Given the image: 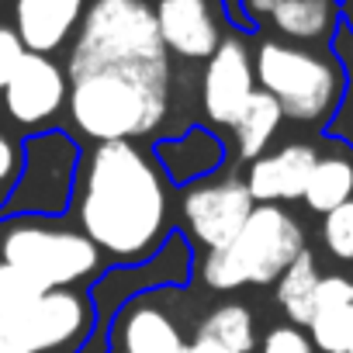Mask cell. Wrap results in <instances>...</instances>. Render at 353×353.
Instances as JSON below:
<instances>
[{"instance_id":"obj_5","label":"cell","mask_w":353,"mask_h":353,"mask_svg":"<svg viewBox=\"0 0 353 353\" xmlns=\"http://www.w3.org/2000/svg\"><path fill=\"white\" fill-rule=\"evenodd\" d=\"M253 77L260 80V90L281 104L284 118L308 121V125L336 111L346 83L336 59L274 39L256 49Z\"/></svg>"},{"instance_id":"obj_12","label":"cell","mask_w":353,"mask_h":353,"mask_svg":"<svg viewBox=\"0 0 353 353\" xmlns=\"http://www.w3.org/2000/svg\"><path fill=\"white\" fill-rule=\"evenodd\" d=\"M315 163H319L315 145L291 142V145H284V149H277L270 156L253 159L250 176H246V191H250L253 201H263V205L294 201V198L305 194L308 173H312Z\"/></svg>"},{"instance_id":"obj_25","label":"cell","mask_w":353,"mask_h":353,"mask_svg":"<svg viewBox=\"0 0 353 353\" xmlns=\"http://www.w3.org/2000/svg\"><path fill=\"white\" fill-rule=\"evenodd\" d=\"M21 56H25V46H21L18 32L0 25V90L8 87V80H11V73L18 70Z\"/></svg>"},{"instance_id":"obj_8","label":"cell","mask_w":353,"mask_h":353,"mask_svg":"<svg viewBox=\"0 0 353 353\" xmlns=\"http://www.w3.org/2000/svg\"><path fill=\"white\" fill-rule=\"evenodd\" d=\"M253 198L243 181H212L194 184L184 194V219L191 225V236L205 243L208 250H222L236 239V232L246 225L253 212Z\"/></svg>"},{"instance_id":"obj_19","label":"cell","mask_w":353,"mask_h":353,"mask_svg":"<svg viewBox=\"0 0 353 353\" xmlns=\"http://www.w3.org/2000/svg\"><path fill=\"white\" fill-rule=\"evenodd\" d=\"M319 267L315 256L308 250H301L294 256V263L277 277V301L288 312V319L294 325H308L312 319V305H315V288H319Z\"/></svg>"},{"instance_id":"obj_9","label":"cell","mask_w":353,"mask_h":353,"mask_svg":"<svg viewBox=\"0 0 353 353\" xmlns=\"http://www.w3.org/2000/svg\"><path fill=\"white\" fill-rule=\"evenodd\" d=\"M256 90V77H253V56L239 39H222L219 49L208 56L205 66V87H201V101H205V114L215 125H236V118L243 114L246 101Z\"/></svg>"},{"instance_id":"obj_11","label":"cell","mask_w":353,"mask_h":353,"mask_svg":"<svg viewBox=\"0 0 353 353\" xmlns=\"http://www.w3.org/2000/svg\"><path fill=\"white\" fill-rule=\"evenodd\" d=\"M152 14L166 52L184 59H208L222 42L215 0H159Z\"/></svg>"},{"instance_id":"obj_7","label":"cell","mask_w":353,"mask_h":353,"mask_svg":"<svg viewBox=\"0 0 353 353\" xmlns=\"http://www.w3.org/2000/svg\"><path fill=\"white\" fill-rule=\"evenodd\" d=\"M90 308L73 291H46L28 312L0 315V353H63L83 339Z\"/></svg>"},{"instance_id":"obj_14","label":"cell","mask_w":353,"mask_h":353,"mask_svg":"<svg viewBox=\"0 0 353 353\" xmlns=\"http://www.w3.org/2000/svg\"><path fill=\"white\" fill-rule=\"evenodd\" d=\"M312 346L322 353H346L353 346V281L319 277L312 305Z\"/></svg>"},{"instance_id":"obj_4","label":"cell","mask_w":353,"mask_h":353,"mask_svg":"<svg viewBox=\"0 0 353 353\" xmlns=\"http://www.w3.org/2000/svg\"><path fill=\"white\" fill-rule=\"evenodd\" d=\"M305 250L301 225L277 205H260L250 212L246 225L222 250H208L201 277L215 291H236L243 284H274L294 256Z\"/></svg>"},{"instance_id":"obj_22","label":"cell","mask_w":353,"mask_h":353,"mask_svg":"<svg viewBox=\"0 0 353 353\" xmlns=\"http://www.w3.org/2000/svg\"><path fill=\"white\" fill-rule=\"evenodd\" d=\"M322 239L336 260H353V198L322 219Z\"/></svg>"},{"instance_id":"obj_16","label":"cell","mask_w":353,"mask_h":353,"mask_svg":"<svg viewBox=\"0 0 353 353\" xmlns=\"http://www.w3.org/2000/svg\"><path fill=\"white\" fill-rule=\"evenodd\" d=\"M270 21L288 39L319 42L336 28V0H277Z\"/></svg>"},{"instance_id":"obj_1","label":"cell","mask_w":353,"mask_h":353,"mask_svg":"<svg viewBox=\"0 0 353 353\" xmlns=\"http://www.w3.org/2000/svg\"><path fill=\"white\" fill-rule=\"evenodd\" d=\"M166 222V191L156 166L132 142H97L83 198L80 225L83 236L111 256H145Z\"/></svg>"},{"instance_id":"obj_2","label":"cell","mask_w":353,"mask_h":353,"mask_svg":"<svg viewBox=\"0 0 353 353\" xmlns=\"http://www.w3.org/2000/svg\"><path fill=\"white\" fill-rule=\"evenodd\" d=\"M77 128L97 142L152 132L170 108V70H94L66 90Z\"/></svg>"},{"instance_id":"obj_15","label":"cell","mask_w":353,"mask_h":353,"mask_svg":"<svg viewBox=\"0 0 353 353\" xmlns=\"http://www.w3.org/2000/svg\"><path fill=\"white\" fill-rule=\"evenodd\" d=\"M188 343L176 322L152 305L135 308L121 325V353H184Z\"/></svg>"},{"instance_id":"obj_13","label":"cell","mask_w":353,"mask_h":353,"mask_svg":"<svg viewBox=\"0 0 353 353\" xmlns=\"http://www.w3.org/2000/svg\"><path fill=\"white\" fill-rule=\"evenodd\" d=\"M83 14V0H18L14 21L25 52L49 56L56 52Z\"/></svg>"},{"instance_id":"obj_24","label":"cell","mask_w":353,"mask_h":353,"mask_svg":"<svg viewBox=\"0 0 353 353\" xmlns=\"http://www.w3.org/2000/svg\"><path fill=\"white\" fill-rule=\"evenodd\" d=\"M336 52H339V59L346 63V70H350V77H353V35L343 28L339 35H336ZM332 132L343 139H353V80H350V97H346V108L339 111V118H336V125H332Z\"/></svg>"},{"instance_id":"obj_18","label":"cell","mask_w":353,"mask_h":353,"mask_svg":"<svg viewBox=\"0 0 353 353\" xmlns=\"http://www.w3.org/2000/svg\"><path fill=\"white\" fill-rule=\"evenodd\" d=\"M301 198L319 215H329L332 208L346 205L353 198V163L343 156H319Z\"/></svg>"},{"instance_id":"obj_21","label":"cell","mask_w":353,"mask_h":353,"mask_svg":"<svg viewBox=\"0 0 353 353\" xmlns=\"http://www.w3.org/2000/svg\"><path fill=\"white\" fill-rule=\"evenodd\" d=\"M42 294H46V291H42L32 277H25L18 267L0 263V315H21V312H28Z\"/></svg>"},{"instance_id":"obj_17","label":"cell","mask_w":353,"mask_h":353,"mask_svg":"<svg viewBox=\"0 0 353 353\" xmlns=\"http://www.w3.org/2000/svg\"><path fill=\"white\" fill-rule=\"evenodd\" d=\"M281 121H284L281 104H277L270 94L253 90V97L246 101L243 114H239L236 125H232V132H236V145H239V156H243V159H260L263 149L270 145V139L277 135Z\"/></svg>"},{"instance_id":"obj_29","label":"cell","mask_w":353,"mask_h":353,"mask_svg":"<svg viewBox=\"0 0 353 353\" xmlns=\"http://www.w3.org/2000/svg\"><path fill=\"white\" fill-rule=\"evenodd\" d=\"M343 14H346V32L353 35V0H346V8H343Z\"/></svg>"},{"instance_id":"obj_30","label":"cell","mask_w":353,"mask_h":353,"mask_svg":"<svg viewBox=\"0 0 353 353\" xmlns=\"http://www.w3.org/2000/svg\"><path fill=\"white\" fill-rule=\"evenodd\" d=\"M346 353H353V346H350V350H346Z\"/></svg>"},{"instance_id":"obj_6","label":"cell","mask_w":353,"mask_h":353,"mask_svg":"<svg viewBox=\"0 0 353 353\" xmlns=\"http://www.w3.org/2000/svg\"><path fill=\"white\" fill-rule=\"evenodd\" d=\"M0 250H4V263L18 267L42 291H66V284L94 274L101 260V250L83 232L49 225H14Z\"/></svg>"},{"instance_id":"obj_3","label":"cell","mask_w":353,"mask_h":353,"mask_svg":"<svg viewBox=\"0 0 353 353\" xmlns=\"http://www.w3.org/2000/svg\"><path fill=\"white\" fill-rule=\"evenodd\" d=\"M94 70H170L145 0H94L70 52V80Z\"/></svg>"},{"instance_id":"obj_27","label":"cell","mask_w":353,"mask_h":353,"mask_svg":"<svg viewBox=\"0 0 353 353\" xmlns=\"http://www.w3.org/2000/svg\"><path fill=\"white\" fill-rule=\"evenodd\" d=\"M274 4H277V0H246V8H250L253 18H270Z\"/></svg>"},{"instance_id":"obj_26","label":"cell","mask_w":353,"mask_h":353,"mask_svg":"<svg viewBox=\"0 0 353 353\" xmlns=\"http://www.w3.org/2000/svg\"><path fill=\"white\" fill-rule=\"evenodd\" d=\"M14 166H18V149H14V142L4 132H0V184L14 173Z\"/></svg>"},{"instance_id":"obj_23","label":"cell","mask_w":353,"mask_h":353,"mask_svg":"<svg viewBox=\"0 0 353 353\" xmlns=\"http://www.w3.org/2000/svg\"><path fill=\"white\" fill-rule=\"evenodd\" d=\"M260 353H315V346H312V339H308L301 329H294V325H277V329H270V332L263 336Z\"/></svg>"},{"instance_id":"obj_20","label":"cell","mask_w":353,"mask_h":353,"mask_svg":"<svg viewBox=\"0 0 353 353\" xmlns=\"http://www.w3.org/2000/svg\"><path fill=\"white\" fill-rule=\"evenodd\" d=\"M198 339H208V343H215L225 353H250L256 346L250 308H243V305H222V308H215L198 325Z\"/></svg>"},{"instance_id":"obj_10","label":"cell","mask_w":353,"mask_h":353,"mask_svg":"<svg viewBox=\"0 0 353 353\" xmlns=\"http://www.w3.org/2000/svg\"><path fill=\"white\" fill-rule=\"evenodd\" d=\"M66 101V77L63 70L39 52H25L18 70L11 73L4 87V104L14 121L21 125H42L52 118Z\"/></svg>"},{"instance_id":"obj_28","label":"cell","mask_w":353,"mask_h":353,"mask_svg":"<svg viewBox=\"0 0 353 353\" xmlns=\"http://www.w3.org/2000/svg\"><path fill=\"white\" fill-rule=\"evenodd\" d=\"M184 353H225V350H219L215 343H208V339H198L194 336V343H188V350Z\"/></svg>"}]
</instances>
